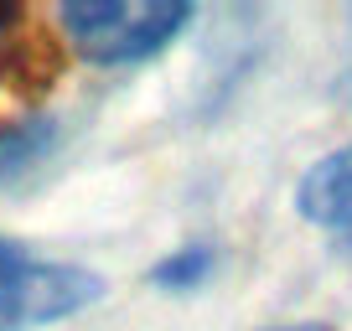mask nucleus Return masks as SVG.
<instances>
[{
    "label": "nucleus",
    "instance_id": "obj_1",
    "mask_svg": "<svg viewBox=\"0 0 352 331\" xmlns=\"http://www.w3.org/2000/svg\"><path fill=\"white\" fill-rule=\"evenodd\" d=\"M192 26L187 0H67L57 5V32L78 57L99 67H130L166 52Z\"/></svg>",
    "mask_w": 352,
    "mask_h": 331
},
{
    "label": "nucleus",
    "instance_id": "obj_2",
    "mask_svg": "<svg viewBox=\"0 0 352 331\" xmlns=\"http://www.w3.org/2000/svg\"><path fill=\"white\" fill-rule=\"evenodd\" d=\"M104 300V279L67 259H42L0 233V331H42Z\"/></svg>",
    "mask_w": 352,
    "mask_h": 331
},
{
    "label": "nucleus",
    "instance_id": "obj_3",
    "mask_svg": "<svg viewBox=\"0 0 352 331\" xmlns=\"http://www.w3.org/2000/svg\"><path fill=\"white\" fill-rule=\"evenodd\" d=\"M296 212L321 228L327 238L352 249V145L327 150L321 161H311L296 181Z\"/></svg>",
    "mask_w": 352,
    "mask_h": 331
},
{
    "label": "nucleus",
    "instance_id": "obj_4",
    "mask_svg": "<svg viewBox=\"0 0 352 331\" xmlns=\"http://www.w3.org/2000/svg\"><path fill=\"white\" fill-rule=\"evenodd\" d=\"M57 145H63V124L52 114H26V119L0 124V192L36 176L57 155Z\"/></svg>",
    "mask_w": 352,
    "mask_h": 331
},
{
    "label": "nucleus",
    "instance_id": "obj_5",
    "mask_svg": "<svg viewBox=\"0 0 352 331\" xmlns=\"http://www.w3.org/2000/svg\"><path fill=\"white\" fill-rule=\"evenodd\" d=\"M212 275H218V249L212 243H182V249H171L151 264V285L166 290V295H192Z\"/></svg>",
    "mask_w": 352,
    "mask_h": 331
},
{
    "label": "nucleus",
    "instance_id": "obj_6",
    "mask_svg": "<svg viewBox=\"0 0 352 331\" xmlns=\"http://www.w3.org/2000/svg\"><path fill=\"white\" fill-rule=\"evenodd\" d=\"M264 331H331L327 321H290V326H264Z\"/></svg>",
    "mask_w": 352,
    "mask_h": 331
},
{
    "label": "nucleus",
    "instance_id": "obj_7",
    "mask_svg": "<svg viewBox=\"0 0 352 331\" xmlns=\"http://www.w3.org/2000/svg\"><path fill=\"white\" fill-rule=\"evenodd\" d=\"M331 93H337V99L352 109V73H342V78H337V89H331Z\"/></svg>",
    "mask_w": 352,
    "mask_h": 331
}]
</instances>
